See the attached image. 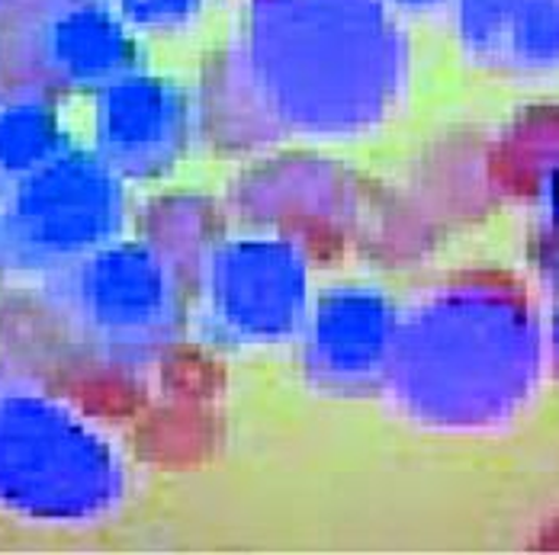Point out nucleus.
<instances>
[{"instance_id":"obj_6","label":"nucleus","mask_w":559,"mask_h":555,"mask_svg":"<svg viewBox=\"0 0 559 555\" xmlns=\"http://www.w3.org/2000/svg\"><path fill=\"white\" fill-rule=\"evenodd\" d=\"M61 152H68L64 132L46 104H0V193H13L36 170L56 161Z\"/></svg>"},{"instance_id":"obj_4","label":"nucleus","mask_w":559,"mask_h":555,"mask_svg":"<svg viewBox=\"0 0 559 555\" xmlns=\"http://www.w3.org/2000/svg\"><path fill=\"white\" fill-rule=\"evenodd\" d=\"M74 282L78 315L97 337L112 343L148 337L168 312V282L162 267L135 248L87 257Z\"/></svg>"},{"instance_id":"obj_2","label":"nucleus","mask_w":559,"mask_h":555,"mask_svg":"<svg viewBox=\"0 0 559 555\" xmlns=\"http://www.w3.org/2000/svg\"><path fill=\"white\" fill-rule=\"evenodd\" d=\"M119 213L116 170L100 155L61 152L10 193L3 231L20 261L56 264L104 244Z\"/></svg>"},{"instance_id":"obj_5","label":"nucleus","mask_w":559,"mask_h":555,"mask_svg":"<svg viewBox=\"0 0 559 555\" xmlns=\"http://www.w3.org/2000/svg\"><path fill=\"white\" fill-rule=\"evenodd\" d=\"M39 52L58 81L78 87H110L132 74L135 49L119 20L91 0L68 3L49 16L39 36Z\"/></svg>"},{"instance_id":"obj_1","label":"nucleus","mask_w":559,"mask_h":555,"mask_svg":"<svg viewBox=\"0 0 559 555\" xmlns=\"http://www.w3.org/2000/svg\"><path fill=\"white\" fill-rule=\"evenodd\" d=\"M119 492L110 449L64 408L0 401V500L39 517H87Z\"/></svg>"},{"instance_id":"obj_3","label":"nucleus","mask_w":559,"mask_h":555,"mask_svg":"<svg viewBox=\"0 0 559 555\" xmlns=\"http://www.w3.org/2000/svg\"><path fill=\"white\" fill-rule=\"evenodd\" d=\"M187 138V100L162 77L126 74L104 87L97 107V155L129 177L158 173Z\"/></svg>"},{"instance_id":"obj_7","label":"nucleus","mask_w":559,"mask_h":555,"mask_svg":"<svg viewBox=\"0 0 559 555\" xmlns=\"http://www.w3.org/2000/svg\"><path fill=\"white\" fill-rule=\"evenodd\" d=\"M203 0H122L129 20L142 26H177L197 13Z\"/></svg>"}]
</instances>
